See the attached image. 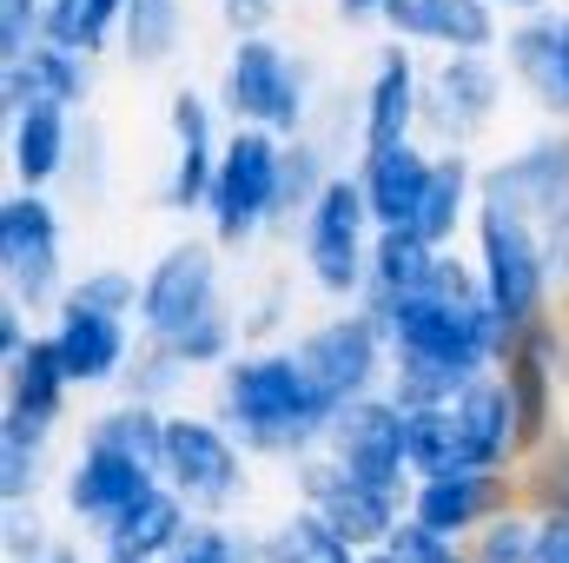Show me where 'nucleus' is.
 Wrapping results in <instances>:
<instances>
[{"label":"nucleus","instance_id":"1","mask_svg":"<svg viewBox=\"0 0 569 563\" xmlns=\"http://www.w3.org/2000/svg\"><path fill=\"white\" fill-rule=\"evenodd\" d=\"M219 424L239 437L246 457H284V464L318 457L331 437V412L318 405L291 345H246L219 372Z\"/></svg>","mask_w":569,"mask_h":563},{"label":"nucleus","instance_id":"2","mask_svg":"<svg viewBox=\"0 0 569 563\" xmlns=\"http://www.w3.org/2000/svg\"><path fill=\"white\" fill-rule=\"evenodd\" d=\"M219 113L232 127H252V134H272V140H305V120H311V73L305 60L272 40V33H239L219 60Z\"/></svg>","mask_w":569,"mask_h":563},{"label":"nucleus","instance_id":"3","mask_svg":"<svg viewBox=\"0 0 569 563\" xmlns=\"http://www.w3.org/2000/svg\"><path fill=\"white\" fill-rule=\"evenodd\" d=\"M470 259H477V279H483V298L490 312L510 325V338L537 318H550V298H557V279H550V259H543V239L537 226H523L517 213H497V206H477V226H470Z\"/></svg>","mask_w":569,"mask_h":563},{"label":"nucleus","instance_id":"4","mask_svg":"<svg viewBox=\"0 0 569 563\" xmlns=\"http://www.w3.org/2000/svg\"><path fill=\"white\" fill-rule=\"evenodd\" d=\"M291 352H298V365H305V378H311V392L331 418L358 398H378L385 378H391V338L358 305H338L318 325H305L291 338Z\"/></svg>","mask_w":569,"mask_h":563},{"label":"nucleus","instance_id":"5","mask_svg":"<svg viewBox=\"0 0 569 563\" xmlns=\"http://www.w3.org/2000/svg\"><path fill=\"white\" fill-rule=\"evenodd\" d=\"M371 239H378V226H371L365 186H358V172H338V179L318 192V206L298 219L305 279L318 285L325 298H338V305H358L365 273H371Z\"/></svg>","mask_w":569,"mask_h":563},{"label":"nucleus","instance_id":"6","mask_svg":"<svg viewBox=\"0 0 569 563\" xmlns=\"http://www.w3.org/2000/svg\"><path fill=\"white\" fill-rule=\"evenodd\" d=\"M252 457L239 451V437L206 412H172L166 418V457H159V484L179 491L192 504V517H226L232 504H246L252 491Z\"/></svg>","mask_w":569,"mask_h":563},{"label":"nucleus","instance_id":"7","mask_svg":"<svg viewBox=\"0 0 569 563\" xmlns=\"http://www.w3.org/2000/svg\"><path fill=\"white\" fill-rule=\"evenodd\" d=\"M0 273L20 312H60L67 298V226L47 192H7L0 199Z\"/></svg>","mask_w":569,"mask_h":563},{"label":"nucleus","instance_id":"8","mask_svg":"<svg viewBox=\"0 0 569 563\" xmlns=\"http://www.w3.org/2000/svg\"><path fill=\"white\" fill-rule=\"evenodd\" d=\"M503 93H510L503 53H450V60H437L425 73L418 134H425L437 152H463V146H477L497 127Z\"/></svg>","mask_w":569,"mask_h":563},{"label":"nucleus","instance_id":"9","mask_svg":"<svg viewBox=\"0 0 569 563\" xmlns=\"http://www.w3.org/2000/svg\"><path fill=\"white\" fill-rule=\"evenodd\" d=\"M279 159L284 140H272V134H252V127L226 134L212 199H206V226H212L219 246H246L279 219Z\"/></svg>","mask_w":569,"mask_h":563},{"label":"nucleus","instance_id":"10","mask_svg":"<svg viewBox=\"0 0 569 563\" xmlns=\"http://www.w3.org/2000/svg\"><path fill=\"white\" fill-rule=\"evenodd\" d=\"M140 279H146L140 338H152V345H172L186 325H199L212 305H226V298H219V239H212V233H206V239H199V233L172 239Z\"/></svg>","mask_w":569,"mask_h":563},{"label":"nucleus","instance_id":"11","mask_svg":"<svg viewBox=\"0 0 569 563\" xmlns=\"http://www.w3.org/2000/svg\"><path fill=\"white\" fill-rule=\"evenodd\" d=\"M325 457L371 484V491H391V497H411V418L378 392V398H358L331 418V437H325Z\"/></svg>","mask_w":569,"mask_h":563},{"label":"nucleus","instance_id":"12","mask_svg":"<svg viewBox=\"0 0 569 563\" xmlns=\"http://www.w3.org/2000/svg\"><path fill=\"white\" fill-rule=\"evenodd\" d=\"M563 372H569V345H563V325H557V318L523 325V332L510 338L503 365H497V378H503V392H510V405H517V444H523V457L557 437Z\"/></svg>","mask_w":569,"mask_h":563},{"label":"nucleus","instance_id":"13","mask_svg":"<svg viewBox=\"0 0 569 563\" xmlns=\"http://www.w3.org/2000/svg\"><path fill=\"white\" fill-rule=\"evenodd\" d=\"M291 484H298V504L311 511V517H325L358 557L365 551H385L391 544V531L405 524V497H391V491H371V484H358V477H345L325 451L318 457H305V464H291Z\"/></svg>","mask_w":569,"mask_h":563},{"label":"nucleus","instance_id":"14","mask_svg":"<svg viewBox=\"0 0 569 563\" xmlns=\"http://www.w3.org/2000/svg\"><path fill=\"white\" fill-rule=\"evenodd\" d=\"M477 199L497 213H517L523 226H543L569 199V127L537 134V140L510 146L503 159H490L477 172Z\"/></svg>","mask_w":569,"mask_h":563},{"label":"nucleus","instance_id":"15","mask_svg":"<svg viewBox=\"0 0 569 563\" xmlns=\"http://www.w3.org/2000/svg\"><path fill=\"white\" fill-rule=\"evenodd\" d=\"M450 444H457V477L463 471H490V477H517L523 464V444H517V405L503 392L497 372H483L477 385H463L450 405Z\"/></svg>","mask_w":569,"mask_h":563},{"label":"nucleus","instance_id":"16","mask_svg":"<svg viewBox=\"0 0 569 563\" xmlns=\"http://www.w3.org/2000/svg\"><path fill=\"white\" fill-rule=\"evenodd\" d=\"M159 491V471L140 464V457H120V451H107V444H80L73 451V464H67V477H60V504H67V517L80 524V531H107L113 517H127L140 497Z\"/></svg>","mask_w":569,"mask_h":563},{"label":"nucleus","instance_id":"17","mask_svg":"<svg viewBox=\"0 0 569 563\" xmlns=\"http://www.w3.org/2000/svg\"><path fill=\"white\" fill-rule=\"evenodd\" d=\"M418 107H425V67L405 40H385L371 53V80L358 93V152L418 140Z\"/></svg>","mask_w":569,"mask_h":563},{"label":"nucleus","instance_id":"18","mask_svg":"<svg viewBox=\"0 0 569 563\" xmlns=\"http://www.w3.org/2000/svg\"><path fill=\"white\" fill-rule=\"evenodd\" d=\"M385 27L405 47H430L437 60L450 53H503V13L490 0H385Z\"/></svg>","mask_w":569,"mask_h":563},{"label":"nucleus","instance_id":"19","mask_svg":"<svg viewBox=\"0 0 569 563\" xmlns=\"http://www.w3.org/2000/svg\"><path fill=\"white\" fill-rule=\"evenodd\" d=\"M517 497V477H490V471H463V477H418L411 497H405V517H418L437 537H457L470 544L490 517H503Z\"/></svg>","mask_w":569,"mask_h":563},{"label":"nucleus","instance_id":"20","mask_svg":"<svg viewBox=\"0 0 569 563\" xmlns=\"http://www.w3.org/2000/svg\"><path fill=\"white\" fill-rule=\"evenodd\" d=\"M73 392H100V385H127L133 372V325L127 318H100V312H80V305H60L53 325H47Z\"/></svg>","mask_w":569,"mask_h":563},{"label":"nucleus","instance_id":"21","mask_svg":"<svg viewBox=\"0 0 569 563\" xmlns=\"http://www.w3.org/2000/svg\"><path fill=\"white\" fill-rule=\"evenodd\" d=\"M430 179H437V152H425L418 140L385 146V152H358V186H365V206H371L378 233H411L418 226Z\"/></svg>","mask_w":569,"mask_h":563},{"label":"nucleus","instance_id":"22","mask_svg":"<svg viewBox=\"0 0 569 563\" xmlns=\"http://www.w3.org/2000/svg\"><path fill=\"white\" fill-rule=\"evenodd\" d=\"M33 100H53V107L80 113V107L93 100V60H87V53H73V47L40 40L27 60L0 67V113L13 120V113H27Z\"/></svg>","mask_w":569,"mask_h":563},{"label":"nucleus","instance_id":"23","mask_svg":"<svg viewBox=\"0 0 569 563\" xmlns=\"http://www.w3.org/2000/svg\"><path fill=\"white\" fill-rule=\"evenodd\" d=\"M186 531H192V504L159 484L152 497H140L127 517H113L93 537V563H172Z\"/></svg>","mask_w":569,"mask_h":563},{"label":"nucleus","instance_id":"24","mask_svg":"<svg viewBox=\"0 0 569 563\" xmlns=\"http://www.w3.org/2000/svg\"><path fill=\"white\" fill-rule=\"evenodd\" d=\"M73 113L67 107H53V100H33L27 113H13L7 120V172H13V186L20 192H47L60 172H73Z\"/></svg>","mask_w":569,"mask_h":563},{"label":"nucleus","instance_id":"25","mask_svg":"<svg viewBox=\"0 0 569 563\" xmlns=\"http://www.w3.org/2000/svg\"><path fill=\"white\" fill-rule=\"evenodd\" d=\"M67 398H73V378H67V365H60L53 338H47V332H33L27 358H20V365H7V418H27V424H40V431H60Z\"/></svg>","mask_w":569,"mask_h":563},{"label":"nucleus","instance_id":"26","mask_svg":"<svg viewBox=\"0 0 569 563\" xmlns=\"http://www.w3.org/2000/svg\"><path fill=\"white\" fill-rule=\"evenodd\" d=\"M557 33H563V7L530 13V20H510V33H503V73L543 113H557Z\"/></svg>","mask_w":569,"mask_h":563},{"label":"nucleus","instance_id":"27","mask_svg":"<svg viewBox=\"0 0 569 563\" xmlns=\"http://www.w3.org/2000/svg\"><path fill=\"white\" fill-rule=\"evenodd\" d=\"M477 159L470 152H437V179H430V199H425V213H418V239H425L430 253H450V239L463 233V226H477Z\"/></svg>","mask_w":569,"mask_h":563},{"label":"nucleus","instance_id":"28","mask_svg":"<svg viewBox=\"0 0 569 563\" xmlns=\"http://www.w3.org/2000/svg\"><path fill=\"white\" fill-rule=\"evenodd\" d=\"M252 563H365L325 517H311L305 504H291L279 524H266L252 537Z\"/></svg>","mask_w":569,"mask_h":563},{"label":"nucleus","instance_id":"29","mask_svg":"<svg viewBox=\"0 0 569 563\" xmlns=\"http://www.w3.org/2000/svg\"><path fill=\"white\" fill-rule=\"evenodd\" d=\"M166 418H172V412H159V405L120 398V405H107V412H93V418H87L80 444H107V451L140 457V464L159 471V457H166Z\"/></svg>","mask_w":569,"mask_h":563},{"label":"nucleus","instance_id":"30","mask_svg":"<svg viewBox=\"0 0 569 563\" xmlns=\"http://www.w3.org/2000/svg\"><path fill=\"white\" fill-rule=\"evenodd\" d=\"M47 444H53V431L0 412V504H33L47 491V477H53Z\"/></svg>","mask_w":569,"mask_h":563},{"label":"nucleus","instance_id":"31","mask_svg":"<svg viewBox=\"0 0 569 563\" xmlns=\"http://www.w3.org/2000/svg\"><path fill=\"white\" fill-rule=\"evenodd\" d=\"M186 47V0H127L120 53L127 67H166Z\"/></svg>","mask_w":569,"mask_h":563},{"label":"nucleus","instance_id":"32","mask_svg":"<svg viewBox=\"0 0 569 563\" xmlns=\"http://www.w3.org/2000/svg\"><path fill=\"white\" fill-rule=\"evenodd\" d=\"M331 179H338V172H331V152L311 140V134H305V140H284V159H279V219H272V226L305 219Z\"/></svg>","mask_w":569,"mask_h":563},{"label":"nucleus","instance_id":"33","mask_svg":"<svg viewBox=\"0 0 569 563\" xmlns=\"http://www.w3.org/2000/svg\"><path fill=\"white\" fill-rule=\"evenodd\" d=\"M517 497L537 517H569V431H557L543 451L517 464Z\"/></svg>","mask_w":569,"mask_h":563},{"label":"nucleus","instance_id":"34","mask_svg":"<svg viewBox=\"0 0 569 563\" xmlns=\"http://www.w3.org/2000/svg\"><path fill=\"white\" fill-rule=\"evenodd\" d=\"M140 292H146V279L133 273V266H87L80 279L67 285L60 305H80V312H100V318H127V325H140Z\"/></svg>","mask_w":569,"mask_h":563},{"label":"nucleus","instance_id":"35","mask_svg":"<svg viewBox=\"0 0 569 563\" xmlns=\"http://www.w3.org/2000/svg\"><path fill=\"white\" fill-rule=\"evenodd\" d=\"M463 551H470V563H537V511L510 504V511L490 517Z\"/></svg>","mask_w":569,"mask_h":563},{"label":"nucleus","instance_id":"36","mask_svg":"<svg viewBox=\"0 0 569 563\" xmlns=\"http://www.w3.org/2000/svg\"><path fill=\"white\" fill-rule=\"evenodd\" d=\"M192 372L166 352V345H152V338H140V352H133V372H127V398H140V405H159L166 412V398L186 385Z\"/></svg>","mask_w":569,"mask_h":563},{"label":"nucleus","instance_id":"37","mask_svg":"<svg viewBox=\"0 0 569 563\" xmlns=\"http://www.w3.org/2000/svg\"><path fill=\"white\" fill-rule=\"evenodd\" d=\"M172 563H252V537L219 524V517H192V531L179 537Z\"/></svg>","mask_w":569,"mask_h":563},{"label":"nucleus","instance_id":"38","mask_svg":"<svg viewBox=\"0 0 569 563\" xmlns=\"http://www.w3.org/2000/svg\"><path fill=\"white\" fill-rule=\"evenodd\" d=\"M47 33V0H0V67L27 60Z\"/></svg>","mask_w":569,"mask_h":563},{"label":"nucleus","instance_id":"39","mask_svg":"<svg viewBox=\"0 0 569 563\" xmlns=\"http://www.w3.org/2000/svg\"><path fill=\"white\" fill-rule=\"evenodd\" d=\"M0 544H7V563H40L60 537L40 524L33 504H7V517H0Z\"/></svg>","mask_w":569,"mask_h":563},{"label":"nucleus","instance_id":"40","mask_svg":"<svg viewBox=\"0 0 569 563\" xmlns=\"http://www.w3.org/2000/svg\"><path fill=\"white\" fill-rule=\"evenodd\" d=\"M398 563H470V551L457 544V537H437V531H425L418 517H405L398 531H391V544H385Z\"/></svg>","mask_w":569,"mask_h":563},{"label":"nucleus","instance_id":"41","mask_svg":"<svg viewBox=\"0 0 569 563\" xmlns=\"http://www.w3.org/2000/svg\"><path fill=\"white\" fill-rule=\"evenodd\" d=\"M27 345H33V332H27V312L7 298V305H0V365H20V358H27Z\"/></svg>","mask_w":569,"mask_h":563},{"label":"nucleus","instance_id":"42","mask_svg":"<svg viewBox=\"0 0 569 563\" xmlns=\"http://www.w3.org/2000/svg\"><path fill=\"white\" fill-rule=\"evenodd\" d=\"M272 7H279V0H219V13H226V27H232V40H239V33H266V20H272Z\"/></svg>","mask_w":569,"mask_h":563},{"label":"nucleus","instance_id":"43","mask_svg":"<svg viewBox=\"0 0 569 563\" xmlns=\"http://www.w3.org/2000/svg\"><path fill=\"white\" fill-rule=\"evenodd\" d=\"M537 563H569V517H537Z\"/></svg>","mask_w":569,"mask_h":563},{"label":"nucleus","instance_id":"44","mask_svg":"<svg viewBox=\"0 0 569 563\" xmlns=\"http://www.w3.org/2000/svg\"><path fill=\"white\" fill-rule=\"evenodd\" d=\"M550 120H569V7H563V33H557V113Z\"/></svg>","mask_w":569,"mask_h":563},{"label":"nucleus","instance_id":"45","mask_svg":"<svg viewBox=\"0 0 569 563\" xmlns=\"http://www.w3.org/2000/svg\"><path fill=\"white\" fill-rule=\"evenodd\" d=\"M331 13L345 27H371V20H385V0H331Z\"/></svg>","mask_w":569,"mask_h":563},{"label":"nucleus","instance_id":"46","mask_svg":"<svg viewBox=\"0 0 569 563\" xmlns=\"http://www.w3.org/2000/svg\"><path fill=\"white\" fill-rule=\"evenodd\" d=\"M497 13H510V20H530V13H550V0H490Z\"/></svg>","mask_w":569,"mask_h":563},{"label":"nucleus","instance_id":"47","mask_svg":"<svg viewBox=\"0 0 569 563\" xmlns=\"http://www.w3.org/2000/svg\"><path fill=\"white\" fill-rule=\"evenodd\" d=\"M40 563H93V557H80V544H73V537H60V544H53Z\"/></svg>","mask_w":569,"mask_h":563},{"label":"nucleus","instance_id":"48","mask_svg":"<svg viewBox=\"0 0 569 563\" xmlns=\"http://www.w3.org/2000/svg\"><path fill=\"white\" fill-rule=\"evenodd\" d=\"M365 563H398L391 551H365Z\"/></svg>","mask_w":569,"mask_h":563},{"label":"nucleus","instance_id":"49","mask_svg":"<svg viewBox=\"0 0 569 563\" xmlns=\"http://www.w3.org/2000/svg\"><path fill=\"white\" fill-rule=\"evenodd\" d=\"M563 345H569V292H563Z\"/></svg>","mask_w":569,"mask_h":563}]
</instances>
